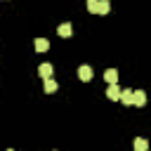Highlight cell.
<instances>
[{
	"label": "cell",
	"instance_id": "1",
	"mask_svg": "<svg viewBox=\"0 0 151 151\" xmlns=\"http://www.w3.org/2000/svg\"><path fill=\"white\" fill-rule=\"evenodd\" d=\"M132 104L134 106H144L146 104V92L144 90H134L132 92Z\"/></svg>",
	"mask_w": 151,
	"mask_h": 151
},
{
	"label": "cell",
	"instance_id": "2",
	"mask_svg": "<svg viewBox=\"0 0 151 151\" xmlns=\"http://www.w3.org/2000/svg\"><path fill=\"white\" fill-rule=\"evenodd\" d=\"M78 78H80V80H85V83H87V80H92V68H90L87 64H83V66L78 68Z\"/></svg>",
	"mask_w": 151,
	"mask_h": 151
},
{
	"label": "cell",
	"instance_id": "3",
	"mask_svg": "<svg viewBox=\"0 0 151 151\" xmlns=\"http://www.w3.org/2000/svg\"><path fill=\"white\" fill-rule=\"evenodd\" d=\"M104 80H106L109 85H116V83H118V71H116V68H106V71H104Z\"/></svg>",
	"mask_w": 151,
	"mask_h": 151
},
{
	"label": "cell",
	"instance_id": "4",
	"mask_svg": "<svg viewBox=\"0 0 151 151\" xmlns=\"http://www.w3.org/2000/svg\"><path fill=\"white\" fill-rule=\"evenodd\" d=\"M106 97H109L111 101H118V99H120V87H118V83H116V85H109Z\"/></svg>",
	"mask_w": 151,
	"mask_h": 151
},
{
	"label": "cell",
	"instance_id": "5",
	"mask_svg": "<svg viewBox=\"0 0 151 151\" xmlns=\"http://www.w3.org/2000/svg\"><path fill=\"white\" fill-rule=\"evenodd\" d=\"M35 52H47L50 50V40H45V38H35Z\"/></svg>",
	"mask_w": 151,
	"mask_h": 151
},
{
	"label": "cell",
	"instance_id": "6",
	"mask_svg": "<svg viewBox=\"0 0 151 151\" xmlns=\"http://www.w3.org/2000/svg\"><path fill=\"white\" fill-rule=\"evenodd\" d=\"M109 9H111L109 0H97V14H109Z\"/></svg>",
	"mask_w": 151,
	"mask_h": 151
},
{
	"label": "cell",
	"instance_id": "7",
	"mask_svg": "<svg viewBox=\"0 0 151 151\" xmlns=\"http://www.w3.org/2000/svg\"><path fill=\"white\" fill-rule=\"evenodd\" d=\"M52 64H40V68H38V73L42 76V78H52Z\"/></svg>",
	"mask_w": 151,
	"mask_h": 151
},
{
	"label": "cell",
	"instance_id": "8",
	"mask_svg": "<svg viewBox=\"0 0 151 151\" xmlns=\"http://www.w3.org/2000/svg\"><path fill=\"white\" fill-rule=\"evenodd\" d=\"M134 151H149V142L144 137H137L134 139Z\"/></svg>",
	"mask_w": 151,
	"mask_h": 151
},
{
	"label": "cell",
	"instance_id": "9",
	"mask_svg": "<svg viewBox=\"0 0 151 151\" xmlns=\"http://www.w3.org/2000/svg\"><path fill=\"white\" fill-rule=\"evenodd\" d=\"M57 33H59L61 38H68V35L73 33V28H71V24H61V26L57 28Z\"/></svg>",
	"mask_w": 151,
	"mask_h": 151
},
{
	"label": "cell",
	"instance_id": "10",
	"mask_svg": "<svg viewBox=\"0 0 151 151\" xmlns=\"http://www.w3.org/2000/svg\"><path fill=\"white\" fill-rule=\"evenodd\" d=\"M120 101L123 104H132V90H120Z\"/></svg>",
	"mask_w": 151,
	"mask_h": 151
},
{
	"label": "cell",
	"instance_id": "11",
	"mask_svg": "<svg viewBox=\"0 0 151 151\" xmlns=\"http://www.w3.org/2000/svg\"><path fill=\"white\" fill-rule=\"evenodd\" d=\"M45 92H57V80L45 78Z\"/></svg>",
	"mask_w": 151,
	"mask_h": 151
},
{
	"label": "cell",
	"instance_id": "12",
	"mask_svg": "<svg viewBox=\"0 0 151 151\" xmlns=\"http://www.w3.org/2000/svg\"><path fill=\"white\" fill-rule=\"evenodd\" d=\"M87 12L97 14V0H87Z\"/></svg>",
	"mask_w": 151,
	"mask_h": 151
},
{
	"label": "cell",
	"instance_id": "13",
	"mask_svg": "<svg viewBox=\"0 0 151 151\" xmlns=\"http://www.w3.org/2000/svg\"><path fill=\"white\" fill-rule=\"evenodd\" d=\"M7 151H14V149H7Z\"/></svg>",
	"mask_w": 151,
	"mask_h": 151
}]
</instances>
